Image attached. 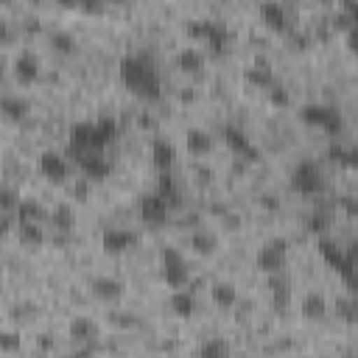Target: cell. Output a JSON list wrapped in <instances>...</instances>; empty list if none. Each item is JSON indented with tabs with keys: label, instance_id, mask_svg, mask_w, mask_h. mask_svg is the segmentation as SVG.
<instances>
[{
	"label": "cell",
	"instance_id": "cell-24",
	"mask_svg": "<svg viewBox=\"0 0 358 358\" xmlns=\"http://www.w3.org/2000/svg\"><path fill=\"white\" fill-rule=\"evenodd\" d=\"M0 115L8 120H22L28 115V101L22 95H3L0 98Z\"/></svg>",
	"mask_w": 358,
	"mask_h": 358
},
{
	"label": "cell",
	"instance_id": "cell-39",
	"mask_svg": "<svg viewBox=\"0 0 358 358\" xmlns=\"http://www.w3.org/2000/svg\"><path fill=\"white\" fill-rule=\"evenodd\" d=\"M324 227H327V224H324V218H322V215H310V218H308V229H310V232H313V229H316V232H322Z\"/></svg>",
	"mask_w": 358,
	"mask_h": 358
},
{
	"label": "cell",
	"instance_id": "cell-40",
	"mask_svg": "<svg viewBox=\"0 0 358 358\" xmlns=\"http://www.w3.org/2000/svg\"><path fill=\"white\" fill-rule=\"evenodd\" d=\"M341 11H350V14H358V8H355V0H341Z\"/></svg>",
	"mask_w": 358,
	"mask_h": 358
},
{
	"label": "cell",
	"instance_id": "cell-20",
	"mask_svg": "<svg viewBox=\"0 0 358 358\" xmlns=\"http://www.w3.org/2000/svg\"><path fill=\"white\" fill-rule=\"evenodd\" d=\"M185 148L193 154V157H204L213 151V134L204 131V129H187L185 134Z\"/></svg>",
	"mask_w": 358,
	"mask_h": 358
},
{
	"label": "cell",
	"instance_id": "cell-29",
	"mask_svg": "<svg viewBox=\"0 0 358 358\" xmlns=\"http://www.w3.org/2000/svg\"><path fill=\"white\" fill-rule=\"evenodd\" d=\"M50 224L59 232H70L73 224H76V210L70 204H56V210L50 213Z\"/></svg>",
	"mask_w": 358,
	"mask_h": 358
},
{
	"label": "cell",
	"instance_id": "cell-17",
	"mask_svg": "<svg viewBox=\"0 0 358 358\" xmlns=\"http://www.w3.org/2000/svg\"><path fill=\"white\" fill-rule=\"evenodd\" d=\"M90 291H92V296H98L103 302H117L123 296V282L115 277H95L90 282Z\"/></svg>",
	"mask_w": 358,
	"mask_h": 358
},
{
	"label": "cell",
	"instance_id": "cell-25",
	"mask_svg": "<svg viewBox=\"0 0 358 358\" xmlns=\"http://www.w3.org/2000/svg\"><path fill=\"white\" fill-rule=\"evenodd\" d=\"M302 316H305V319H313V322L324 319V316H327V299H324L322 294L310 291V294L302 299Z\"/></svg>",
	"mask_w": 358,
	"mask_h": 358
},
{
	"label": "cell",
	"instance_id": "cell-41",
	"mask_svg": "<svg viewBox=\"0 0 358 358\" xmlns=\"http://www.w3.org/2000/svg\"><path fill=\"white\" fill-rule=\"evenodd\" d=\"M6 229H8V221H6V218H3V221H0V235H3V232H6Z\"/></svg>",
	"mask_w": 358,
	"mask_h": 358
},
{
	"label": "cell",
	"instance_id": "cell-15",
	"mask_svg": "<svg viewBox=\"0 0 358 358\" xmlns=\"http://www.w3.org/2000/svg\"><path fill=\"white\" fill-rule=\"evenodd\" d=\"M260 20L271 31H277V34H285L288 31V11H285V6L280 0H263L260 3Z\"/></svg>",
	"mask_w": 358,
	"mask_h": 358
},
{
	"label": "cell",
	"instance_id": "cell-9",
	"mask_svg": "<svg viewBox=\"0 0 358 358\" xmlns=\"http://www.w3.org/2000/svg\"><path fill=\"white\" fill-rule=\"evenodd\" d=\"M171 207H168V201L159 196V193H145L140 201H137V215H140V221L143 224H148V227H162V224H168V218H171Z\"/></svg>",
	"mask_w": 358,
	"mask_h": 358
},
{
	"label": "cell",
	"instance_id": "cell-32",
	"mask_svg": "<svg viewBox=\"0 0 358 358\" xmlns=\"http://www.w3.org/2000/svg\"><path fill=\"white\" fill-rule=\"evenodd\" d=\"M199 355H204V358H221V355H227L229 352V344L224 341V338H210V341H204V344H199V350H196Z\"/></svg>",
	"mask_w": 358,
	"mask_h": 358
},
{
	"label": "cell",
	"instance_id": "cell-11",
	"mask_svg": "<svg viewBox=\"0 0 358 358\" xmlns=\"http://www.w3.org/2000/svg\"><path fill=\"white\" fill-rule=\"evenodd\" d=\"M84 179L90 182H103L109 173H112V159L106 157V151H84L76 157Z\"/></svg>",
	"mask_w": 358,
	"mask_h": 358
},
{
	"label": "cell",
	"instance_id": "cell-16",
	"mask_svg": "<svg viewBox=\"0 0 358 358\" xmlns=\"http://www.w3.org/2000/svg\"><path fill=\"white\" fill-rule=\"evenodd\" d=\"M151 162H154V168H157L159 173L171 171L173 162H176V148H173V143L157 137V140L151 143Z\"/></svg>",
	"mask_w": 358,
	"mask_h": 358
},
{
	"label": "cell",
	"instance_id": "cell-31",
	"mask_svg": "<svg viewBox=\"0 0 358 358\" xmlns=\"http://www.w3.org/2000/svg\"><path fill=\"white\" fill-rule=\"evenodd\" d=\"M266 98H268V103L271 106H277V109H285V106H291V92L282 87V84H271V87H266Z\"/></svg>",
	"mask_w": 358,
	"mask_h": 358
},
{
	"label": "cell",
	"instance_id": "cell-14",
	"mask_svg": "<svg viewBox=\"0 0 358 358\" xmlns=\"http://www.w3.org/2000/svg\"><path fill=\"white\" fill-rule=\"evenodd\" d=\"M11 70H14V78H17L22 87L36 84V81H39V76H42V64H39V59H36L31 50H22V53L14 59Z\"/></svg>",
	"mask_w": 358,
	"mask_h": 358
},
{
	"label": "cell",
	"instance_id": "cell-18",
	"mask_svg": "<svg viewBox=\"0 0 358 358\" xmlns=\"http://www.w3.org/2000/svg\"><path fill=\"white\" fill-rule=\"evenodd\" d=\"M67 336H70L73 341H95V338L101 336V327H98V322H92L90 316H76V319H70V324H67Z\"/></svg>",
	"mask_w": 358,
	"mask_h": 358
},
{
	"label": "cell",
	"instance_id": "cell-34",
	"mask_svg": "<svg viewBox=\"0 0 358 358\" xmlns=\"http://www.w3.org/2000/svg\"><path fill=\"white\" fill-rule=\"evenodd\" d=\"M330 159H336V162H341V165H347V168H355V148H350V145H330Z\"/></svg>",
	"mask_w": 358,
	"mask_h": 358
},
{
	"label": "cell",
	"instance_id": "cell-5",
	"mask_svg": "<svg viewBox=\"0 0 358 358\" xmlns=\"http://www.w3.org/2000/svg\"><path fill=\"white\" fill-rule=\"evenodd\" d=\"M159 268H162V282L173 291V288H185L190 282V266L185 260V255L176 246H162L159 252Z\"/></svg>",
	"mask_w": 358,
	"mask_h": 358
},
{
	"label": "cell",
	"instance_id": "cell-6",
	"mask_svg": "<svg viewBox=\"0 0 358 358\" xmlns=\"http://www.w3.org/2000/svg\"><path fill=\"white\" fill-rule=\"evenodd\" d=\"M299 120L302 123H308V126H313V129H322V131H327V134H338L341 131V126H344V120H341V112L336 109V106H327V103H305L302 109H299Z\"/></svg>",
	"mask_w": 358,
	"mask_h": 358
},
{
	"label": "cell",
	"instance_id": "cell-28",
	"mask_svg": "<svg viewBox=\"0 0 358 358\" xmlns=\"http://www.w3.org/2000/svg\"><path fill=\"white\" fill-rule=\"evenodd\" d=\"M210 296H213V302H215L218 308H232V305L238 302V288H235L232 282H215V285L210 288Z\"/></svg>",
	"mask_w": 358,
	"mask_h": 358
},
{
	"label": "cell",
	"instance_id": "cell-37",
	"mask_svg": "<svg viewBox=\"0 0 358 358\" xmlns=\"http://www.w3.org/2000/svg\"><path fill=\"white\" fill-rule=\"evenodd\" d=\"M336 313L341 319H347V322H355V305H352V299H338L336 302Z\"/></svg>",
	"mask_w": 358,
	"mask_h": 358
},
{
	"label": "cell",
	"instance_id": "cell-1",
	"mask_svg": "<svg viewBox=\"0 0 358 358\" xmlns=\"http://www.w3.org/2000/svg\"><path fill=\"white\" fill-rule=\"evenodd\" d=\"M120 81L129 92H134L143 101H157L162 95L159 70L145 53H131L120 62Z\"/></svg>",
	"mask_w": 358,
	"mask_h": 358
},
{
	"label": "cell",
	"instance_id": "cell-42",
	"mask_svg": "<svg viewBox=\"0 0 358 358\" xmlns=\"http://www.w3.org/2000/svg\"><path fill=\"white\" fill-rule=\"evenodd\" d=\"M3 73H6V64H3V62H0V78H3Z\"/></svg>",
	"mask_w": 358,
	"mask_h": 358
},
{
	"label": "cell",
	"instance_id": "cell-35",
	"mask_svg": "<svg viewBox=\"0 0 358 358\" xmlns=\"http://www.w3.org/2000/svg\"><path fill=\"white\" fill-rule=\"evenodd\" d=\"M50 45H53V50H59V53H73V50H76V39H73L70 34H64V31L53 34V36H50Z\"/></svg>",
	"mask_w": 358,
	"mask_h": 358
},
{
	"label": "cell",
	"instance_id": "cell-13",
	"mask_svg": "<svg viewBox=\"0 0 358 358\" xmlns=\"http://www.w3.org/2000/svg\"><path fill=\"white\" fill-rule=\"evenodd\" d=\"M39 173H42L48 182L62 185V182H67V176H70V162H67V157L59 154V151H42V154H39Z\"/></svg>",
	"mask_w": 358,
	"mask_h": 358
},
{
	"label": "cell",
	"instance_id": "cell-4",
	"mask_svg": "<svg viewBox=\"0 0 358 358\" xmlns=\"http://www.w3.org/2000/svg\"><path fill=\"white\" fill-rule=\"evenodd\" d=\"M291 187L299 193V196H322L327 190V176L322 171L319 162L313 159H302L294 165L291 171Z\"/></svg>",
	"mask_w": 358,
	"mask_h": 358
},
{
	"label": "cell",
	"instance_id": "cell-21",
	"mask_svg": "<svg viewBox=\"0 0 358 358\" xmlns=\"http://www.w3.org/2000/svg\"><path fill=\"white\" fill-rule=\"evenodd\" d=\"M17 235H20V243L28 249H36L45 243V227L39 221H17Z\"/></svg>",
	"mask_w": 358,
	"mask_h": 358
},
{
	"label": "cell",
	"instance_id": "cell-26",
	"mask_svg": "<svg viewBox=\"0 0 358 358\" xmlns=\"http://www.w3.org/2000/svg\"><path fill=\"white\" fill-rule=\"evenodd\" d=\"M246 81L252 84V87H260V90H266V87H271L274 84V73H271V64H266V62H257V64H252L246 73Z\"/></svg>",
	"mask_w": 358,
	"mask_h": 358
},
{
	"label": "cell",
	"instance_id": "cell-10",
	"mask_svg": "<svg viewBox=\"0 0 358 358\" xmlns=\"http://www.w3.org/2000/svg\"><path fill=\"white\" fill-rule=\"evenodd\" d=\"M221 137H224V143H227V148H229L232 154H238V157H243V159H249V162H257V159H260V151L255 148V143H252V137L246 134V129L229 123V126L221 129Z\"/></svg>",
	"mask_w": 358,
	"mask_h": 358
},
{
	"label": "cell",
	"instance_id": "cell-33",
	"mask_svg": "<svg viewBox=\"0 0 358 358\" xmlns=\"http://www.w3.org/2000/svg\"><path fill=\"white\" fill-rule=\"evenodd\" d=\"M20 193L14 190V187H8V185H0V213H14L17 210V204H20Z\"/></svg>",
	"mask_w": 358,
	"mask_h": 358
},
{
	"label": "cell",
	"instance_id": "cell-12",
	"mask_svg": "<svg viewBox=\"0 0 358 358\" xmlns=\"http://www.w3.org/2000/svg\"><path fill=\"white\" fill-rule=\"evenodd\" d=\"M137 241H140L137 232L129 229V227H106L103 235H101V246H103L106 255H123V252L134 249Z\"/></svg>",
	"mask_w": 358,
	"mask_h": 358
},
{
	"label": "cell",
	"instance_id": "cell-36",
	"mask_svg": "<svg viewBox=\"0 0 358 358\" xmlns=\"http://www.w3.org/2000/svg\"><path fill=\"white\" fill-rule=\"evenodd\" d=\"M20 344H22V338L17 333L0 330V352H14V350H20Z\"/></svg>",
	"mask_w": 358,
	"mask_h": 358
},
{
	"label": "cell",
	"instance_id": "cell-22",
	"mask_svg": "<svg viewBox=\"0 0 358 358\" xmlns=\"http://www.w3.org/2000/svg\"><path fill=\"white\" fill-rule=\"evenodd\" d=\"M176 67L182 70V73H201L204 70V53L199 50V48H182L179 53H176Z\"/></svg>",
	"mask_w": 358,
	"mask_h": 358
},
{
	"label": "cell",
	"instance_id": "cell-8",
	"mask_svg": "<svg viewBox=\"0 0 358 358\" xmlns=\"http://www.w3.org/2000/svg\"><path fill=\"white\" fill-rule=\"evenodd\" d=\"M255 263H257V268H260L263 274H282V268H285V263H288V241H282V238L266 241V243L257 249Z\"/></svg>",
	"mask_w": 358,
	"mask_h": 358
},
{
	"label": "cell",
	"instance_id": "cell-23",
	"mask_svg": "<svg viewBox=\"0 0 358 358\" xmlns=\"http://www.w3.org/2000/svg\"><path fill=\"white\" fill-rule=\"evenodd\" d=\"M154 193H159L165 201H168V207L173 210L176 204H182V190H179V185L173 182V176H171V171H165V173H159V179H157V187H154Z\"/></svg>",
	"mask_w": 358,
	"mask_h": 358
},
{
	"label": "cell",
	"instance_id": "cell-7",
	"mask_svg": "<svg viewBox=\"0 0 358 358\" xmlns=\"http://www.w3.org/2000/svg\"><path fill=\"white\" fill-rule=\"evenodd\" d=\"M187 34H190V39L207 45L215 53H221L227 48V39H229L227 25L218 22V20H190L187 22Z\"/></svg>",
	"mask_w": 358,
	"mask_h": 358
},
{
	"label": "cell",
	"instance_id": "cell-30",
	"mask_svg": "<svg viewBox=\"0 0 358 358\" xmlns=\"http://www.w3.org/2000/svg\"><path fill=\"white\" fill-rule=\"evenodd\" d=\"M190 246H193L196 255H213V252L218 249V241H215L213 232H204V229H201V232H193Z\"/></svg>",
	"mask_w": 358,
	"mask_h": 358
},
{
	"label": "cell",
	"instance_id": "cell-43",
	"mask_svg": "<svg viewBox=\"0 0 358 358\" xmlns=\"http://www.w3.org/2000/svg\"><path fill=\"white\" fill-rule=\"evenodd\" d=\"M0 3H3V6H11V3H14V0H0Z\"/></svg>",
	"mask_w": 358,
	"mask_h": 358
},
{
	"label": "cell",
	"instance_id": "cell-19",
	"mask_svg": "<svg viewBox=\"0 0 358 358\" xmlns=\"http://www.w3.org/2000/svg\"><path fill=\"white\" fill-rule=\"evenodd\" d=\"M168 305L179 319H190L196 313V296H193V291H187V285L185 288H173Z\"/></svg>",
	"mask_w": 358,
	"mask_h": 358
},
{
	"label": "cell",
	"instance_id": "cell-38",
	"mask_svg": "<svg viewBox=\"0 0 358 358\" xmlns=\"http://www.w3.org/2000/svg\"><path fill=\"white\" fill-rule=\"evenodd\" d=\"M62 6H70V8H76V6H81V8H98L103 0H59Z\"/></svg>",
	"mask_w": 358,
	"mask_h": 358
},
{
	"label": "cell",
	"instance_id": "cell-3",
	"mask_svg": "<svg viewBox=\"0 0 358 358\" xmlns=\"http://www.w3.org/2000/svg\"><path fill=\"white\" fill-rule=\"evenodd\" d=\"M319 255L333 271H338L347 288L355 285V249H344L330 238H319Z\"/></svg>",
	"mask_w": 358,
	"mask_h": 358
},
{
	"label": "cell",
	"instance_id": "cell-44",
	"mask_svg": "<svg viewBox=\"0 0 358 358\" xmlns=\"http://www.w3.org/2000/svg\"><path fill=\"white\" fill-rule=\"evenodd\" d=\"M109 3H129V0H109Z\"/></svg>",
	"mask_w": 358,
	"mask_h": 358
},
{
	"label": "cell",
	"instance_id": "cell-2",
	"mask_svg": "<svg viewBox=\"0 0 358 358\" xmlns=\"http://www.w3.org/2000/svg\"><path fill=\"white\" fill-rule=\"evenodd\" d=\"M117 120L115 117H98V120H81L70 129V154L78 157L84 151H106L117 140Z\"/></svg>",
	"mask_w": 358,
	"mask_h": 358
},
{
	"label": "cell",
	"instance_id": "cell-27",
	"mask_svg": "<svg viewBox=\"0 0 358 358\" xmlns=\"http://www.w3.org/2000/svg\"><path fill=\"white\" fill-rule=\"evenodd\" d=\"M17 221H45V207L36 201V199H20L17 210H14Z\"/></svg>",
	"mask_w": 358,
	"mask_h": 358
}]
</instances>
